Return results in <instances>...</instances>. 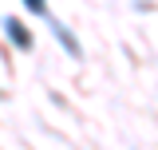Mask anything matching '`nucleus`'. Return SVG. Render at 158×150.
Listing matches in <instances>:
<instances>
[{"mask_svg": "<svg viewBox=\"0 0 158 150\" xmlns=\"http://www.w3.org/2000/svg\"><path fill=\"white\" fill-rule=\"evenodd\" d=\"M4 32H8L12 40H16L20 48H32V32H28V28H24L20 20H4Z\"/></svg>", "mask_w": 158, "mask_h": 150, "instance_id": "1", "label": "nucleus"}, {"mask_svg": "<svg viewBox=\"0 0 158 150\" xmlns=\"http://www.w3.org/2000/svg\"><path fill=\"white\" fill-rule=\"evenodd\" d=\"M48 28H52V32H56V36H59V44L67 48V56H79V44H75V40H71V32H67V28H63L59 20H52V16H48Z\"/></svg>", "mask_w": 158, "mask_h": 150, "instance_id": "2", "label": "nucleus"}, {"mask_svg": "<svg viewBox=\"0 0 158 150\" xmlns=\"http://www.w3.org/2000/svg\"><path fill=\"white\" fill-rule=\"evenodd\" d=\"M24 4H28L32 12H44V0H24Z\"/></svg>", "mask_w": 158, "mask_h": 150, "instance_id": "3", "label": "nucleus"}]
</instances>
